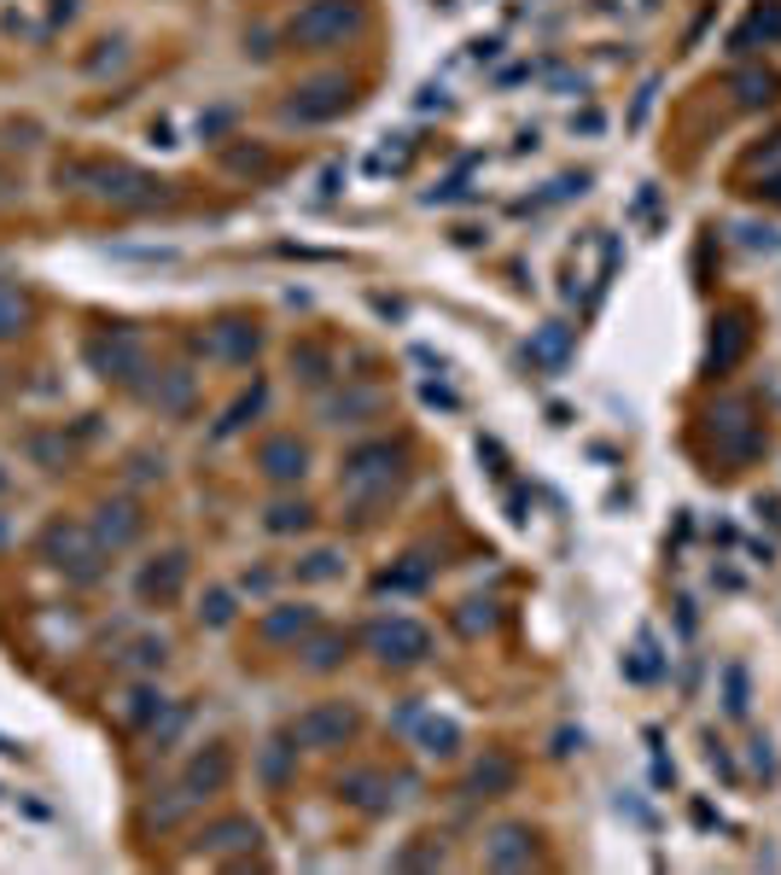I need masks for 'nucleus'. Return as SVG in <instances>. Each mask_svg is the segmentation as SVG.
Segmentation results:
<instances>
[{"label": "nucleus", "instance_id": "obj_1", "mask_svg": "<svg viewBox=\"0 0 781 875\" xmlns=\"http://www.w3.org/2000/svg\"><path fill=\"white\" fill-rule=\"evenodd\" d=\"M402 467H409V450L390 444V438H373V444H356L345 456V474H338V496L350 502L356 519H373L390 502V491L402 484Z\"/></svg>", "mask_w": 781, "mask_h": 875}, {"label": "nucleus", "instance_id": "obj_2", "mask_svg": "<svg viewBox=\"0 0 781 875\" xmlns=\"http://www.w3.org/2000/svg\"><path fill=\"white\" fill-rule=\"evenodd\" d=\"M88 188L94 199H106L117 211H146V205H164V181L141 176L134 164H59V188Z\"/></svg>", "mask_w": 781, "mask_h": 875}, {"label": "nucleus", "instance_id": "obj_3", "mask_svg": "<svg viewBox=\"0 0 781 875\" xmlns=\"http://www.w3.org/2000/svg\"><path fill=\"white\" fill-rule=\"evenodd\" d=\"M362 24H368L362 0H310L303 12H292L286 41L298 53H327V47H345L350 36H362Z\"/></svg>", "mask_w": 781, "mask_h": 875}, {"label": "nucleus", "instance_id": "obj_4", "mask_svg": "<svg viewBox=\"0 0 781 875\" xmlns=\"http://www.w3.org/2000/svg\"><path fill=\"white\" fill-rule=\"evenodd\" d=\"M41 561L64 572L71 584H94L106 572V543L94 537V526H76V519H53L41 531Z\"/></svg>", "mask_w": 781, "mask_h": 875}, {"label": "nucleus", "instance_id": "obj_5", "mask_svg": "<svg viewBox=\"0 0 781 875\" xmlns=\"http://www.w3.org/2000/svg\"><path fill=\"white\" fill-rule=\"evenodd\" d=\"M82 357H88V368L99 380H111V385H141L152 374V368H146V339L134 327H99V333H88Z\"/></svg>", "mask_w": 781, "mask_h": 875}, {"label": "nucleus", "instance_id": "obj_6", "mask_svg": "<svg viewBox=\"0 0 781 875\" xmlns=\"http://www.w3.org/2000/svg\"><path fill=\"white\" fill-rule=\"evenodd\" d=\"M368 654L380 666H420L432 654V631L420 625V619H402V613H390V619H373L368 625Z\"/></svg>", "mask_w": 781, "mask_h": 875}, {"label": "nucleus", "instance_id": "obj_7", "mask_svg": "<svg viewBox=\"0 0 781 875\" xmlns=\"http://www.w3.org/2000/svg\"><path fill=\"white\" fill-rule=\"evenodd\" d=\"M356 106V88L345 76H310V82H298L292 99L280 106L286 123H333V117H345Z\"/></svg>", "mask_w": 781, "mask_h": 875}, {"label": "nucleus", "instance_id": "obj_8", "mask_svg": "<svg viewBox=\"0 0 781 875\" xmlns=\"http://www.w3.org/2000/svg\"><path fill=\"white\" fill-rule=\"evenodd\" d=\"M356 730H362V712H356L350 700H321V706H310V712L292 718V742H298V747H315V753L345 747Z\"/></svg>", "mask_w": 781, "mask_h": 875}, {"label": "nucleus", "instance_id": "obj_9", "mask_svg": "<svg viewBox=\"0 0 781 875\" xmlns=\"http://www.w3.org/2000/svg\"><path fill=\"white\" fill-rule=\"evenodd\" d=\"M711 438H718V456L723 462H753L764 450V427L753 420V403L723 397L718 409H711Z\"/></svg>", "mask_w": 781, "mask_h": 875}, {"label": "nucleus", "instance_id": "obj_10", "mask_svg": "<svg viewBox=\"0 0 781 875\" xmlns=\"http://www.w3.org/2000/svg\"><path fill=\"white\" fill-rule=\"evenodd\" d=\"M181 590H187V554L181 549L152 554V561L134 572V596H141V608H169V601H181Z\"/></svg>", "mask_w": 781, "mask_h": 875}, {"label": "nucleus", "instance_id": "obj_11", "mask_svg": "<svg viewBox=\"0 0 781 875\" xmlns=\"http://www.w3.org/2000/svg\"><path fill=\"white\" fill-rule=\"evenodd\" d=\"M199 350H205L211 362L245 368V362L263 350V333L251 327V322H240V315H228V322H216V327H205V333H199Z\"/></svg>", "mask_w": 781, "mask_h": 875}, {"label": "nucleus", "instance_id": "obj_12", "mask_svg": "<svg viewBox=\"0 0 781 875\" xmlns=\"http://www.w3.org/2000/svg\"><path fill=\"white\" fill-rule=\"evenodd\" d=\"M228 782H233V747H223V742L199 747L193 759H187V770H181V788H187V794H199V800L223 794Z\"/></svg>", "mask_w": 781, "mask_h": 875}, {"label": "nucleus", "instance_id": "obj_13", "mask_svg": "<svg viewBox=\"0 0 781 875\" xmlns=\"http://www.w3.org/2000/svg\"><path fill=\"white\" fill-rule=\"evenodd\" d=\"M484 864H490V870H531V864H537L531 823H496L490 840H484Z\"/></svg>", "mask_w": 781, "mask_h": 875}, {"label": "nucleus", "instance_id": "obj_14", "mask_svg": "<svg viewBox=\"0 0 781 875\" xmlns=\"http://www.w3.org/2000/svg\"><path fill=\"white\" fill-rule=\"evenodd\" d=\"M263 847V823L257 817H216L205 823V835H199V852L205 858H228V852H257Z\"/></svg>", "mask_w": 781, "mask_h": 875}, {"label": "nucleus", "instance_id": "obj_15", "mask_svg": "<svg viewBox=\"0 0 781 875\" xmlns=\"http://www.w3.org/2000/svg\"><path fill=\"white\" fill-rule=\"evenodd\" d=\"M146 531V514L134 508L129 496H111V502H99L94 508V537L106 543V554H117V549H129L134 537Z\"/></svg>", "mask_w": 781, "mask_h": 875}, {"label": "nucleus", "instance_id": "obj_16", "mask_svg": "<svg viewBox=\"0 0 781 875\" xmlns=\"http://www.w3.org/2000/svg\"><path fill=\"white\" fill-rule=\"evenodd\" d=\"M257 467H263L268 484H298L303 474H310V450H303L292 432L263 438V444H257Z\"/></svg>", "mask_w": 781, "mask_h": 875}, {"label": "nucleus", "instance_id": "obj_17", "mask_svg": "<svg viewBox=\"0 0 781 875\" xmlns=\"http://www.w3.org/2000/svg\"><path fill=\"white\" fill-rule=\"evenodd\" d=\"M338 800L345 805H356V812H368V817H380V812H390V777L385 770H345L338 777Z\"/></svg>", "mask_w": 781, "mask_h": 875}, {"label": "nucleus", "instance_id": "obj_18", "mask_svg": "<svg viewBox=\"0 0 781 875\" xmlns=\"http://www.w3.org/2000/svg\"><path fill=\"white\" fill-rule=\"evenodd\" d=\"M402 723L414 730V747L426 753V759H455V753H461V723H455V718H437V712L420 718L414 706H409V712H402Z\"/></svg>", "mask_w": 781, "mask_h": 875}, {"label": "nucleus", "instance_id": "obj_19", "mask_svg": "<svg viewBox=\"0 0 781 875\" xmlns=\"http://www.w3.org/2000/svg\"><path fill=\"white\" fill-rule=\"evenodd\" d=\"M321 625V613L315 608H303V601H286V608H268L263 613V643H303V636H315Z\"/></svg>", "mask_w": 781, "mask_h": 875}, {"label": "nucleus", "instance_id": "obj_20", "mask_svg": "<svg viewBox=\"0 0 781 875\" xmlns=\"http://www.w3.org/2000/svg\"><path fill=\"white\" fill-rule=\"evenodd\" d=\"M746 345H753V327H746V315H723L718 333H711L706 368H711V374H729V368L746 357Z\"/></svg>", "mask_w": 781, "mask_h": 875}, {"label": "nucleus", "instance_id": "obj_21", "mask_svg": "<svg viewBox=\"0 0 781 875\" xmlns=\"http://www.w3.org/2000/svg\"><path fill=\"white\" fill-rule=\"evenodd\" d=\"M514 782H519V765L507 759L502 747H490L479 765H472V777H467V788L479 800H502V794H514Z\"/></svg>", "mask_w": 781, "mask_h": 875}, {"label": "nucleus", "instance_id": "obj_22", "mask_svg": "<svg viewBox=\"0 0 781 875\" xmlns=\"http://www.w3.org/2000/svg\"><path fill=\"white\" fill-rule=\"evenodd\" d=\"M263 403H268V385H263V380H251V392H240V397L228 403V415L216 420V438H233V432H245L251 420L263 415Z\"/></svg>", "mask_w": 781, "mask_h": 875}, {"label": "nucleus", "instance_id": "obj_23", "mask_svg": "<svg viewBox=\"0 0 781 875\" xmlns=\"http://www.w3.org/2000/svg\"><path fill=\"white\" fill-rule=\"evenodd\" d=\"M426 578H432V561H426V554H409V561H397V566L380 572V590L385 596H409V590H426Z\"/></svg>", "mask_w": 781, "mask_h": 875}, {"label": "nucleus", "instance_id": "obj_24", "mask_svg": "<svg viewBox=\"0 0 781 875\" xmlns=\"http://www.w3.org/2000/svg\"><path fill=\"white\" fill-rule=\"evenodd\" d=\"M193 805H199V794H187V788H164L158 800H146V823H152V829H176L181 817H193Z\"/></svg>", "mask_w": 781, "mask_h": 875}, {"label": "nucleus", "instance_id": "obj_25", "mask_svg": "<svg viewBox=\"0 0 781 875\" xmlns=\"http://www.w3.org/2000/svg\"><path fill=\"white\" fill-rule=\"evenodd\" d=\"M152 403L169 415H187L193 409V374L187 368H169V374H158V385H152Z\"/></svg>", "mask_w": 781, "mask_h": 875}, {"label": "nucleus", "instance_id": "obj_26", "mask_svg": "<svg viewBox=\"0 0 781 875\" xmlns=\"http://www.w3.org/2000/svg\"><path fill=\"white\" fill-rule=\"evenodd\" d=\"M29 327V292L12 280H0V345L19 339V333Z\"/></svg>", "mask_w": 781, "mask_h": 875}, {"label": "nucleus", "instance_id": "obj_27", "mask_svg": "<svg viewBox=\"0 0 781 875\" xmlns=\"http://www.w3.org/2000/svg\"><path fill=\"white\" fill-rule=\"evenodd\" d=\"M292 578H298V584H333V578H345V549H310V554L292 566Z\"/></svg>", "mask_w": 781, "mask_h": 875}, {"label": "nucleus", "instance_id": "obj_28", "mask_svg": "<svg viewBox=\"0 0 781 875\" xmlns=\"http://www.w3.org/2000/svg\"><path fill=\"white\" fill-rule=\"evenodd\" d=\"M659 671H665V654H659L653 631H641L636 648H630V660H624V678H630V683H653Z\"/></svg>", "mask_w": 781, "mask_h": 875}, {"label": "nucleus", "instance_id": "obj_29", "mask_svg": "<svg viewBox=\"0 0 781 875\" xmlns=\"http://www.w3.org/2000/svg\"><path fill=\"white\" fill-rule=\"evenodd\" d=\"M164 695L152 683H141V688H129V700H123V723H134V730H152V723L164 718Z\"/></svg>", "mask_w": 781, "mask_h": 875}, {"label": "nucleus", "instance_id": "obj_30", "mask_svg": "<svg viewBox=\"0 0 781 875\" xmlns=\"http://www.w3.org/2000/svg\"><path fill=\"white\" fill-rule=\"evenodd\" d=\"M566 350H572V327H560V322H549L531 339V362H542V368H566Z\"/></svg>", "mask_w": 781, "mask_h": 875}, {"label": "nucleus", "instance_id": "obj_31", "mask_svg": "<svg viewBox=\"0 0 781 875\" xmlns=\"http://www.w3.org/2000/svg\"><path fill=\"white\" fill-rule=\"evenodd\" d=\"M263 526L275 531V537H292V531H310L315 526V508L310 502H275V508L263 514Z\"/></svg>", "mask_w": 781, "mask_h": 875}, {"label": "nucleus", "instance_id": "obj_32", "mask_svg": "<svg viewBox=\"0 0 781 875\" xmlns=\"http://www.w3.org/2000/svg\"><path fill=\"white\" fill-rule=\"evenodd\" d=\"M199 625H205V631H228V625H233V590L211 584L205 601H199Z\"/></svg>", "mask_w": 781, "mask_h": 875}, {"label": "nucleus", "instance_id": "obj_33", "mask_svg": "<svg viewBox=\"0 0 781 875\" xmlns=\"http://www.w3.org/2000/svg\"><path fill=\"white\" fill-rule=\"evenodd\" d=\"M729 88H735V99H741L746 111H753V106H770V99H776V82H770V71H741L735 82H729Z\"/></svg>", "mask_w": 781, "mask_h": 875}, {"label": "nucleus", "instance_id": "obj_34", "mask_svg": "<svg viewBox=\"0 0 781 875\" xmlns=\"http://www.w3.org/2000/svg\"><path fill=\"white\" fill-rule=\"evenodd\" d=\"M345 654H350V636H315V643L303 648V666H310V671H333V666H345Z\"/></svg>", "mask_w": 781, "mask_h": 875}, {"label": "nucleus", "instance_id": "obj_35", "mask_svg": "<svg viewBox=\"0 0 781 875\" xmlns=\"http://www.w3.org/2000/svg\"><path fill=\"white\" fill-rule=\"evenodd\" d=\"M380 409H385L380 392H350V397H333V403H327V420H333V427H345L350 415H380Z\"/></svg>", "mask_w": 781, "mask_h": 875}, {"label": "nucleus", "instance_id": "obj_36", "mask_svg": "<svg viewBox=\"0 0 781 875\" xmlns=\"http://www.w3.org/2000/svg\"><path fill=\"white\" fill-rule=\"evenodd\" d=\"M123 660H129L134 671H164V660H169V643H164V636H134Z\"/></svg>", "mask_w": 781, "mask_h": 875}, {"label": "nucleus", "instance_id": "obj_37", "mask_svg": "<svg viewBox=\"0 0 781 875\" xmlns=\"http://www.w3.org/2000/svg\"><path fill=\"white\" fill-rule=\"evenodd\" d=\"M758 36H764V41H776V36H781V7H770V12L758 7V12H753V24H746L741 36H735V53H746V47H753Z\"/></svg>", "mask_w": 781, "mask_h": 875}, {"label": "nucleus", "instance_id": "obj_38", "mask_svg": "<svg viewBox=\"0 0 781 875\" xmlns=\"http://www.w3.org/2000/svg\"><path fill=\"white\" fill-rule=\"evenodd\" d=\"M292 368H303V380H333V357H327V350H321V345H298L292 350Z\"/></svg>", "mask_w": 781, "mask_h": 875}, {"label": "nucleus", "instance_id": "obj_39", "mask_svg": "<svg viewBox=\"0 0 781 875\" xmlns=\"http://www.w3.org/2000/svg\"><path fill=\"white\" fill-rule=\"evenodd\" d=\"M746 706H753V700H746V671H741V666H723V712H729V718H746Z\"/></svg>", "mask_w": 781, "mask_h": 875}, {"label": "nucleus", "instance_id": "obj_40", "mask_svg": "<svg viewBox=\"0 0 781 875\" xmlns=\"http://www.w3.org/2000/svg\"><path fill=\"white\" fill-rule=\"evenodd\" d=\"M437 864H444V847L426 840V835H420V847H402V852H397V870H437Z\"/></svg>", "mask_w": 781, "mask_h": 875}, {"label": "nucleus", "instance_id": "obj_41", "mask_svg": "<svg viewBox=\"0 0 781 875\" xmlns=\"http://www.w3.org/2000/svg\"><path fill=\"white\" fill-rule=\"evenodd\" d=\"M24 450H29V456H36V462L47 467V474H59V467L71 462V444H64V438H29Z\"/></svg>", "mask_w": 781, "mask_h": 875}, {"label": "nucleus", "instance_id": "obj_42", "mask_svg": "<svg viewBox=\"0 0 781 875\" xmlns=\"http://www.w3.org/2000/svg\"><path fill=\"white\" fill-rule=\"evenodd\" d=\"M390 141H397V146H380V153L368 158V170H373V176H385V170H402V164H409V134H390Z\"/></svg>", "mask_w": 781, "mask_h": 875}, {"label": "nucleus", "instance_id": "obj_43", "mask_svg": "<svg viewBox=\"0 0 781 875\" xmlns=\"http://www.w3.org/2000/svg\"><path fill=\"white\" fill-rule=\"evenodd\" d=\"M455 625H461L467 636H479V631H490V625H496V608H490V601H461Z\"/></svg>", "mask_w": 781, "mask_h": 875}, {"label": "nucleus", "instance_id": "obj_44", "mask_svg": "<svg viewBox=\"0 0 781 875\" xmlns=\"http://www.w3.org/2000/svg\"><path fill=\"white\" fill-rule=\"evenodd\" d=\"M735 233H741V245H746V251H781L776 228H764V223H735Z\"/></svg>", "mask_w": 781, "mask_h": 875}, {"label": "nucleus", "instance_id": "obj_45", "mask_svg": "<svg viewBox=\"0 0 781 875\" xmlns=\"http://www.w3.org/2000/svg\"><path fill=\"white\" fill-rule=\"evenodd\" d=\"M292 753H298V747L268 742V753H263V777H268V782H286V765H292Z\"/></svg>", "mask_w": 781, "mask_h": 875}, {"label": "nucleus", "instance_id": "obj_46", "mask_svg": "<svg viewBox=\"0 0 781 875\" xmlns=\"http://www.w3.org/2000/svg\"><path fill=\"white\" fill-rule=\"evenodd\" d=\"M240 590H245V596H268V590H275V572L245 566V572H240Z\"/></svg>", "mask_w": 781, "mask_h": 875}, {"label": "nucleus", "instance_id": "obj_47", "mask_svg": "<svg viewBox=\"0 0 781 875\" xmlns=\"http://www.w3.org/2000/svg\"><path fill=\"white\" fill-rule=\"evenodd\" d=\"M653 94H659V82H641V94H636V106H630V129L648 123V111H653Z\"/></svg>", "mask_w": 781, "mask_h": 875}, {"label": "nucleus", "instance_id": "obj_48", "mask_svg": "<svg viewBox=\"0 0 781 875\" xmlns=\"http://www.w3.org/2000/svg\"><path fill=\"white\" fill-rule=\"evenodd\" d=\"M606 129V117L596 106H584V111H572V134H601Z\"/></svg>", "mask_w": 781, "mask_h": 875}, {"label": "nucleus", "instance_id": "obj_49", "mask_svg": "<svg viewBox=\"0 0 781 875\" xmlns=\"http://www.w3.org/2000/svg\"><path fill=\"white\" fill-rule=\"evenodd\" d=\"M694 823H700V829H723V817H718V812H711V805H706V800H694Z\"/></svg>", "mask_w": 781, "mask_h": 875}, {"label": "nucleus", "instance_id": "obj_50", "mask_svg": "<svg viewBox=\"0 0 781 875\" xmlns=\"http://www.w3.org/2000/svg\"><path fill=\"white\" fill-rule=\"evenodd\" d=\"M426 403H444V409H455V392H449V385H437V380H426Z\"/></svg>", "mask_w": 781, "mask_h": 875}, {"label": "nucleus", "instance_id": "obj_51", "mask_svg": "<svg viewBox=\"0 0 781 875\" xmlns=\"http://www.w3.org/2000/svg\"><path fill=\"white\" fill-rule=\"evenodd\" d=\"M753 765L764 770V777H770V770H776V759H770V742H753Z\"/></svg>", "mask_w": 781, "mask_h": 875}, {"label": "nucleus", "instance_id": "obj_52", "mask_svg": "<svg viewBox=\"0 0 781 875\" xmlns=\"http://www.w3.org/2000/svg\"><path fill=\"white\" fill-rule=\"evenodd\" d=\"M764 199H776V205H781V170L764 176Z\"/></svg>", "mask_w": 781, "mask_h": 875}, {"label": "nucleus", "instance_id": "obj_53", "mask_svg": "<svg viewBox=\"0 0 781 875\" xmlns=\"http://www.w3.org/2000/svg\"><path fill=\"white\" fill-rule=\"evenodd\" d=\"M7 199H12V176H0V205H7Z\"/></svg>", "mask_w": 781, "mask_h": 875}, {"label": "nucleus", "instance_id": "obj_54", "mask_svg": "<svg viewBox=\"0 0 781 875\" xmlns=\"http://www.w3.org/2000/svg\"><path fill=\"white\" fill-rule=\"evenodd\" d=\"M7 537H12V519H7V514H0V543H7Z\"/></svg>", "mask_w": 781, "mask_h": 875}, {"label": "nucleus", "instance_id": "obj_55", "mask_svg": "<svg viewBox=\"0 0 781 875\" xmlns=\"http://www.w3.org/2000/svg\"><path fill=\"white\" fill-rule=\"evenodd\" d=\"M7 484H12V474H7V467H0V491H7Z\"/></svg>", "mask_w": 781, "mask_h": 875}]
</instances>
